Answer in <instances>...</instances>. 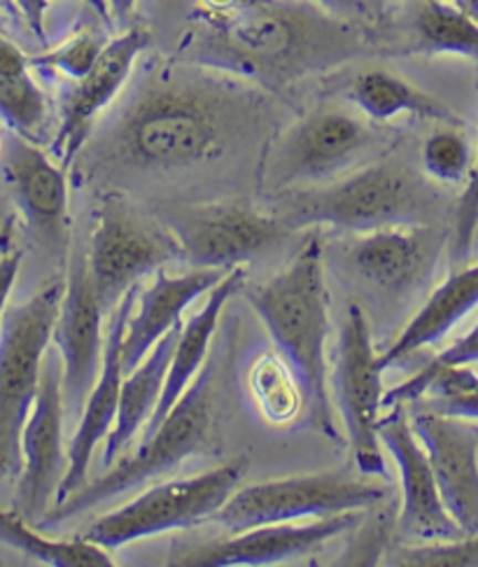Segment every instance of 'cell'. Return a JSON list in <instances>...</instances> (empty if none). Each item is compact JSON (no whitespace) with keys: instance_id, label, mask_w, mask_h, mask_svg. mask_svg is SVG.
Masks as SVG:
<instances>
[{"instance_id":"obj_8","label":"cell","mask_w":478,"mask_h":567,"mask_svg":"<svg viewBox=\"0 0 478 567\" xmlns=\"http://www.w3.org/2000/svg\"><path fill=\"white\" fill-rule=\"evenodd\" d=\"M383 143L374 126L343 111L322 107L267 143L259 183L273 192L313 185L364 164Z\"/></svg>"},{"instance_id":"obj_6","label":"cell","mask_w":478,"mask_h":567,"mask_svg":"<svg viewBox=\"0 0 478 567\" xmlns=\"http://www.w3.org/2000/svg\"><path fill=\"white\" fill-rule=\"evenodd\" d=\"M63 282L40 288L0 324V476L21 474V432L35 404L42 362L54 341Z\"/></svg>"},{"instance_id":"obj_17","label":"cell","mask_w":478,"mask_h":567,"mask_svg":"<svg viewBox=\"0 0 478 567\" xmlns=\"http://www.w3.org/2000/svg\"><path fill=\"white\" fill-rule=\"evenodd\" d=\"M387 411L378 423V437L385 451L395 457L402 478L399 533L420 544L463 537L465 533L444 505L427 451L411 427L406 404L389 406Z\"/></svg>"},{"instance_id":"obj_28","label":"cell","mask_w":478,"mask_h":567,"mask_svg":"<svg viewBox=\"0 0 478 567\" xmlns=\"http://www.w3.org/2000/svg\"><path fill=\"white\" fill-rule=\"evenodd\" d=\"M411 54L465 56L478 61V19L446 0H413Z\"/></svg>"},{"instance_id":"obj_16","label":"cell","mask_w":478,"mask_h":567,"mask_svg":"<svg viewBox=\"0 0 478 567\" xmlns=\"http://www.w3.org/2000/svg\"><path fill=\"white\" fill-rule=\"evenodd\" d=\"M147 48L149 33L141 27L128 29L107 42L90 73L73 80V84L63 90L59 134L52 145L63 168L77 159L82 147L94 134L96 120L132 80L138 56Z\"/></svg>"},{"instance_id":"obj_42","label":"cell","mask_w":478,"mask_h":567,"mask_svg":"<svg viewBox=\"0 0 478 567\" xmlns=\"http://www.w3.org/2000/svg\"><path fill=\"white\" fill-rule=\"evenodd\" d=\"M366 6H368V10H372V17H378L385 10L387 0H366Z\"/></svg>"},{"instance_id":"obj_39","label":"cell","mask_w":478,"mask_h":567,"mask_svg":"<svg viewBox=\"0 0 478 567\" xmlns=\"http://www.w3.org/2000/svg\"><path fill=\"white\" fill-rule=\"evenodd\" d=\"M313 3L343 19H353V21L372 19V10H368L366 0H313Z\"/></svg>"},{"instance_id":"obj_25","label":"cell","mask_w":478,"mask_h":567,"mask_svg":"<svg viewBox=\"0 0 478 567\" xmlns=\"http://www.w3.org/2000/svg\"><path fill=\"white\" fill-rule=\"evenodd\" d=\"M183 320L173 327V330L162 337V341L152 348L149 355L134 369L132 374H126L122 383V395H119V409H117V421L113 432L107 434L105 446H103V465L111 467L119 457V453L134 442L136 434L147 427L149 419L155 416L159 406L168 364L176 351V343L183 332Z\"/></svg>"},{"instance_id":"obj_7","label":"cell","mask_w":478,"mask_h":567,"mask_svg":"<svg viewBox=\"0 0 478 567\" xmlns=\"http://www.w3.org/2000/svg\"><path fill=\"white\" fill-rule=\"evenodd\" d=\"M246 472L248 457L241 455L204 474L157 484L132 503L96 518L92 526H86L82 537L105 551H117L138 539L194 528L222 509L243 482Z\"/></svg>"},{"instance_id":"obj_31","label":"cell","mask_w":478,"mask_h":567,"mask_svg":"<svg viewBox=\"0 0 478 567\" xmlns=\"http://www.w3.org/2000/svg\"><path fill=\"white\" fill-rule=\"evenodd\" d=\"M0 120L29 141H35L45 128L48 99L31 78V65L0 73Z\"/></svg>"},{"instance_id":"obj_32","label":"cell","mask_w":478,"mask_h":567,"mask_svg":"<svg viewBox=\"0 0 478 567\" xmlns=\"http://www.w3.org/2000/svg\"><path fill=\"white\" fill-rule=\"evenodd\" d=\"M463 126H450L434 131L423 145V168L432 181L444 185H460L469 178L474 155Z\"/></svg>"},{"instance_id":"obj_22","label":"cell","mask_w":478,"mask_h":567,"mask_svg":"<svg viewBox=\"0 0 478 567\" xmlns=\"http://www.w3.org/2000/svg\"><path fill=\"white\" fill-rule=\"evenodd\" d=\"M225 276L227 271L220 269H191L183 276H170L166 269H159L152 286L143 292L138 290L134 311L128 316L122 343L124 372L132 374L162 337L180 322L189 303L210 292Z\"/></svg>"},{"instance_id":"obj_27","label":"cell","mask_w":478,"mask_h":567,"mask_svg":"<svg viewBox=\"0 0 478 567\" xmlns=\"http://www.w3.org/2000/svg\"><path fill=\"white\" fill-rule=\"evenodd\" d=\"M406 404L420 406L444 416L478 421V374L471 364L444 367L420 381L408 379L385 390L383 409Z\"/></svg>"},{"instance_id":"obj_5","label":"cell","mask_w":478,"mask_h":567,"mask_svg":"<svg viewBox=\"0 0 478 567\" xmlns=\"http://www.w3.org/2000/svg\"><path fill=\"white\" fill-rule=\"evenodd\" d=\"M217 451L215 427V364H208L185 395L170 409L168 416L145 434L143 446L115 465L107 467L96 482H86L77 493L54 505L38 523V528H54L63 520L90 512L126 491H132L149 478L168 474L191 455Z\"/></svg>"},{"instance_id":"obj_34","label":"cell","mask_w":478,"mask_h":567,"mask_svg":"<svg viewBox=\"0 0 478 567\" xmlns=\"http://www.w3.org/2000/svg\"><path fill=\"white\" fill-rule=\"evenodd\" d=\"M107 42L111 40H105L96 31H80L56 50L40 56H31V69L59 71L71 80H80L94 69V63L98 61Z\"/></svg>"},{"instance_id":"obj_30","label":"cell","mask_w":478,"mask_h":567,"mask_svg":"<svg viewBox=\"0 0 478 567\" xmlns=\"http://www.w3.org/2000/svg\"><path fill=\"white\" fill-rule=\"evenodd\" d=\"M248 388L254 404L271 425L290 423L301 411L299 406L306 404L294 369L288 360H280L273 353L262 355L252 364Z\"/></svg>"},{"instance_id":"obj_41","label":"cell","mask_w":478,"mask_h":567,"mask_svg":"<svg viewBox=\"0 0 478 567\" xmlns=\"http://www.w3.org/2000/svg\"><path fill=\"white\" fill-rule=\"evenodd\" d=\"M12 234H14V220L10 217V220H6L3 227H0V250H3L8 244H12Z\"/></svg>"},{"instance_id":"obj_2","label":"cell","mask_w":478,"mask_h":567,"mask_svg":"<svg viewBox=\"0 0 478 567\" xmlns=\"http://www.w3.org/2000/svg\"><path fill=\"white\" fill-rule=\"evenodd\" d=\"M180 61L229 73L269 94L372 50L357 21L313 0H194Z\"/></svg>"},{"instance_id":"obj_29","label":"cell","mask_w":478,"mask_h":567,"mask_svg":"<svg viewBox=\"0 0 478 567\" xmlns=\"http://www.w3.org/2000/svg\"><path fill=\"white\" fill-rule=\"evenodd\" d=\"M0 542L8 547L45 563L52 567H113L115 560L111 551H105L98 544L84 539L82 535L75 539L45 537L31 526L19 512L0 509Z\"/></svg>"},{"instance_id":"obj_21","label":"cell","mask_w":478,"mask_h":567,"mask_svg":"<svg viewBox=\"0 0 478 567\" xmlns=\"http://www.w3.org/2000/svg\"><path fill=\"white\" fill-rule=\"evenodd\" d=\"M138 290L141 288L136 286L124 295V299L113 311L111 324H107L101 372H98V379H96L90 398H86L84 409L80 413V423H77V430L73 434L71 446H69V470L56 491L54 505L63 503V499L71 497L86 484L94 449L101 442H105L107 434H111L115 427L122 383H124V374H126L124 362H122V343H124L126 322H128V316H132V311H134Z\"/></svg>"},{"instance_id":"obj_43","label":"cell","mask_w":478,"mask_h":567,"mask_svg":"<svg viewBox=\"0 0 478 567\" xmlns=\"http://www.w3.org/2000/svg\"><path fill=\"white\" fill-rule=\"evenodd\" d=\"M0 10H3L6 14H10V17H21L17 6H14V0H0Z\"/></svg>"},{"instance_id":"obj_20","label":"cell","mask_w":478,"mask_h":567,"mask_svg":"<svg viewBox=\"0 0 478 567\" xmlns=\"http://www.w3.org/2000/svg\"><path fill=\"white\" fill-rule=\"evenodd\" d=\"M411 427L427 451L439 493L465 535H478V425L420 406L411 409Z\"/></svg>"},{"instance_id":"obj_14","label":"cell","mask_w":478,"mask_h":567,"mask_svg":"<svg viewBox=\"0 0 478 567\" xmlns=\"http://www.w3.org/2000/svg\"><path fill=\"white\" fill-rule=\"evenodd\" d=\"M103 313L105 307L90 269V255L84 248H73L54 324V343L63 364V404L73 416L82 413L101 372L105 351Z\"/></svg>"},{"instance_id":"obj_26","label":"cell","mask_w":478,"mask_h":567,"mask_svg":"<svg viewBox=\"0 0 478 567\" xmlns=\"http://www.w3.org/2000/svg\"><path fill=\"white\" fill-rule=\"evenodd\" d=\"M345 96L353 105L360 107V113L368 122L376 124H385L399 115L450 126L465 124L463 117L450 111L444 101L423 92L420 86L411 84L408 80L385 69H366L357 73L355 80L347 84Z\"/></svg>"},{"instance_id":"obj_3","label":"cell","mask_w":478,"mask_h":567,"mask_svg":"<svg viewBox=\"0 0 478 567\" xmlns=\"http://www.w3.org/2000/svg\"><path fill=\"white\" fill-rule=\"evenodd\" d=\"M252 311L267 324L282 358L290 362L306 400L309 421L339 440L328 383L330 307L322 271V236L311 231L290 265L271 280L246 290Z\"/></svg>"},{"instance_id":"obj_24","label":"cell","mask_w":478,"mask_h":567,"mask_svg":"<svg viewBox=\"0 0 478 567\" xmlns=\"http://www.w3.org/2000/svg\"><path fill=\"white\" fill-rule=\"evenodd\" d=\"M243 282H246V267H236L227 271V276L208 292V301L204 303V309L199 313H194L187 320V324H183L180 339L176 343V351H173V358L168 364L159 406L155 411V416L149 419L145 434L155 430L168 416L170 409L176 406V402L185 395L187 388L194 383V379L199 377L201 362L208 358V348L217 324H220L227 301L236 292H241Z\"/></svg>"},{"instance_id":"obj_36","label":"cell","mask_w":478,"mask_h":567,"mask_svg":"<svg viewBox=\"0 0 478 567\" xmlns=\"http://www.w3.org/2000/svg\"><path fill=\"white\" fill-rule=\"evenodd\" d=\"M476 362H478V322L463 339H458L453 346H448L446 351H441L437 358L429 360L420 369V372H416L411 379L420 381L434 372H439V369H444V367H460V364H476Z\"/></svg>"},{"instance_id":"obj_37","label":"cell","mask_w":478,"mask_h":567,"mask_svg":"<svg viewBox=\"0 0 478 567\" xmlns=\"http://www.w3.org/2000/svg\"><path fill=\"white\" fill-rule=\"evenodd\" d=\"M19 269H21V250H14L12 244H8L3 250H0V318L6 316L8 297L14 288Z\"/></svg>"},{"instance_id":"obj_38","label":"cell","mask_w":478,"mask_h":567,"mask_svg":"<svg viewBox=\"0 0 478 567\" xmlns=\"http://www.w3.org/2000/svg\"><path fill=\"white\" fill-rule=\"evenodd\" d=\"M14 6L21 14V19L27 21V27L31 29V33L45 42L48 40V31H45V14L52 6V0H14Z\"/></svg>"},{"instance_id":"obj_40","label":"cell","mask_w":478,"mask_h":567,"mask_svg":"<svg viewBox=\"0 0 478 567\" xmlns=\"http://www.w3.org/2000/svg\"><path fill=\"white\" fill-rule=\"evenodd\" d=\"M107 6H111V10L117 19H126L128 14L134 12L136 0H107Z\"/></svg>"},{"instance_id":"obj_19","label":"cell","mask_w":478,"mask_h":567,"mask_svg":"<svg viewBox=\"0 0 478 567\" xmlns=\"http://www.w3.org/2000/svg\"><path fill=\"white\" fill-rule=\"evenodd\" d=\"M448 236L434 225L385 227L360 234L343 252L345 267L364 286L389 297H402L418 290L429 278Z\"/></svg>"},{"instance_id":"obj_35","label":"cell","mask_w":478,"mask_h":567,"mask_svg":"<svg viewBox=\"0 0 478 567\" xmlns=\"http://www.w3.org/2000/svg\"><path fill=\"white\" fill-rule=\"evenodd\" d=\"M476 86H478V78H476ZM476 231H478V152H476V162L471 166L465 192L460 194L458 204L453 208L450 234H448V257H450L453 269L469 265Z\"/></svg>"},{"instance_id":"obj_45","label":"cell","mask_w":478,"mask_h":567,"mask_svg":"<svg viewBox=\"0 0 478 567\" xmlns=\"http://www.w3.org/2000/svg\"><path fill=\"white\" fill-rule=\"evenodd\" d=\"M0 147H3V141H0Z\"/></svg>"},{"instance_id":"obj_15","label":"cell","mask_w":478,"mask_h":567,"mask_svg":"<svg viewBox=\"0 0 478 567\" xmlns=\"http://www.w3.org/2000/svg\"><path fill=\"white\" fill-rule=\"evenodd\" d=\"M364 520L362 512H345L336 516L313 518L309 523H269L229 539H215L201 547L183 551L168 565L183 567H264L278 565L299 556H309L324 547L330 539L357 528Z\"/></svg>"},{"instance_id":"obj_1","label":"cell","mask_w":478,"mask_h":567,"mask_svg":"<svg viewBox=\"0 0 478 567\" xmlns=\"http://www.w3.org/2000/svg\"><path fill=\"white\" fill-rule=\"evenodd\" d=\"M271 124L262 86L187 61L145 65L115 117L86 141V162L107 181L183 176L259 145Z\"/></svg>"},{"instance_id":"obj_12","label":"cell","mask_w":478,"mask_h":567,"mask_svg":"<svg viewBox=\"0 0 478 567\" xmlns=\"http://www.w3.org/2000/svg\"><path fill=\"white\" fill-rule=\"evenodd\" d=\"M334 388L355 470L364 476L389 478L383 444L378 437L385 395L383 369L378 364L368 318L357 303L347 309L339 334Z\"/></svg>"},{"instance_id":"obj_4","label":"cell","mask_w":478,"mask_h":567,"mask_svg":"<svg viewBox=\"0 0 478 567\" xmlns=\"http://www.w3.org/2000/svg\"><path fill=\"white\" fill-rule=\"evenodd\" d=\"M434 192L399 162H374L324 187L282 192L276 213L292 231L332 227L366 234L385 227L432 225Z\"/></svg>"},{"instance_id":"obj_10","label":"cell","mask_w":478,"mask_h":567,"mask_svg":"<svg viewBox=\"0 0 478 567\" xmlns=\"http://www.w3.org/2000/svg\"><path fill=\"white\" fill-rule=\"evenodd\" d=\"M162 223L176 236L191 269L231 271L294 234L276 213L246 202H204L162 210Z\"/></svg>"},{"instance_id":"obj_33","label":"cell","mask_w":478,"mask_h":567,"mask_svg":"<svg viewBox=\"0 0 478 567\" xmlns=\"http://www.w3.org/2000/svg\"><path fill=\"white\" fill-rule=\"evenodd\" d=\"M387 565L399 567H478V535L425 542L389 554Z\"/></svg>"},{"instance_id":"obj_13","label":"cell","mask_w":478,"mask_h":567,"mask_svg":"<svg viewBox=\"0 0 478 567\" xmlns=\"http://www.w3.org/2000/svg\"><path fill=\"white\" fill-rule=\"evenodd\" d=\"M63 364L59 351H48L42 379L31 416L21 432V474L17 484V512L31 523H40L69 470L63 453Z\"/></svg>"},{"instance_id":"obj_23","label":"cell","mask_w":478,"mask_h":567,"mask_svg":"<svg viewBox=\"0 0 478 567\" xmlns=\"http://www.w3.org/2000/svg\"><path fill=\"white\" fill-rule=\"evenodd\" d=\"M478 307V261L453 269V274L434 290L423 309L411 318L393 346L378 353L383 372L402 360L416 355L427 346L441 341L455 324L465 320Z\"/></svg>"},{"instance_id":"obj_11","label":"cell","mask_w":478,"mask_h":567,"mask_svg":"<svg viewBox=\"0 0 478 567\" xmlns=\"http://www.w3.org/2000/svg\"><path fill=\"white\" fill-rule=\"evenodd\" d=\"M90 269L105 311H115L138 282L183 259L176 236L164 223H152L117 194H107L96 213L90 248Z\"/></svg>"},{"instance_id":"obj_9","label":"cell","mask_w":478,"mask_h":567,"mask_svg":"<svg viewBox=\"0 0 478 567\" xmlns=\"http://www.w3.org/2000/svg\"><path fill=\"white\" fill-rule=\"evenodd\" d=\"M385 497V486L366 484L345 470L301 474L238 488L212 520L229 533H243L269 523L366 512L381 505Z\"/></svg>"},{"instance_id":"obj_18","label":"cell","mask_w":478,"mask_h":567,"mask_svg":"<svg viewBox=\"0 0 478 567\" xmlns=\"http://www.w3.org/2000/svg\"><path fill=\"white\" fill-rule=\"evenodd\" d=\"M3 176L40 246L50 255H66L71 231L66 168L12 131L3 143Z\"/></svg>"},{"instance_id":"obj_44","label":"cell","mask_w":478,"mask_h":567,"mask_svg":"<svg viewBox=\"0 0 478 567\" xmlns=\"http://www.w3.org/2000/svg\"><path fill=\"white\" fill-rule=\"evenodd\" d=\"M86 3H92V6H94V10H96L98 14L107 17V8H105V3H103V0H86Z\"/></svg>"}]
</instances>
